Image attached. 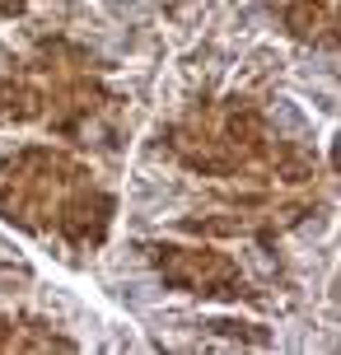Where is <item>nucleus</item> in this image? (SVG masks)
Returning <instances> with one entry per match:
<instances>
[{"label":"nucleus","instance_id":"obj_1","mask_svg":"<svg viewBox=\"0 0 341 355\" xmlns=\"http://www.w3.org/2000/svg\"><path fill=\"white\" fill-rule=\"evenodd\" d=\"M271 122L281 126V131H304V117H299V107H295V103H276V107H271Z\"/></svg>","mask_w":341,"mask_h":355}]
</instances>
